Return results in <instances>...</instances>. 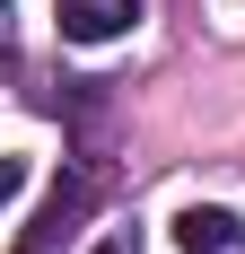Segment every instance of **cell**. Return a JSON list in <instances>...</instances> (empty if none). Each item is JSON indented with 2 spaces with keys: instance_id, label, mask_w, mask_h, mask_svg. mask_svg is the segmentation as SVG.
Returning <instances> with one entry per match:
<instances>
[{
  "instance_id": "2",
  "label": "cell",
  "mask_w": 245,
  "mask_h": 254,
  "mask_svg": "<svg viewBox=\"0 0 245 254\" xmlns=\"http://www.w3.org/2000/svg\"><path fill=\"white\" fill-rule=\"evenodd\" d=\"M53 18H61V44H114L140 26V0H61Z\"/></svg>"
},
{
  "instance_id": "4",
  "label": "cell",
  "mask_w": 245,
  "mask_h": 254,
  "mask_svg": "<svg viewBox=\"0 0 245 254\" xmlns=\"http://www.w3.org/2000/svg\"><path fill=\"white\" fill-rule=\"evenodd\" d=\"M18 184H26V158H0V210L18 202Z\"/></svg>"
},
{
  "instance_id": "3",
  "label": "cell",
  "mask_w": 245,
  "mask_h": 254,
  "mask_svg": "<svg viewBox=\"0 0 245 254\" xmlns=\"http://www.w3.org/2000/svg\"><path fill=\"white\" fill-rule=\"evenodd\" d=\"M175 246L184 254H245V219L219 210V202H193L184 219H175Z\"/></svg>"
},
{
  "instance_id": "5",
  "label": "cell",
  "mask_w": 245,
  "mask_h": 254,
  "mask_svg": "<svg viewBox=\"0 0 245 254\" xmlns=\"http://www.w3.org/2000/svg\"><path fill=\"white\" fill-rule=\"evenodd\" d=\"M97 254H149V246H140V228H131V219H122V228H114V237H105V246H97Z\"/></svg>"
},
{
  "instance_id": "1",
  "label": "cell",
  "mask_w": 245,
  "mask_h": 254,
  "mask_svg": "<svg viewBox=\"0 0 245 254\" xmlns=\"http://www.w3.org/2000/svg\"><path fill=\"white\" fill-rule=\"evenodd\" d=\"M88 202H97V167H88V158H79L70 176L53 184V202L35 210V228L18 237V254H53V246H61V237L79 228V219H88Z\"/></svg>"
},
{
  "instance_id": "6",
  "label": "cell",
  "mask_w": 245,
  "mask_h": 254,
  "mask_svg": "<svg viewBox=\"0 0 245 254\" xmlns=\"http://www.w3.org/2000/svg\"><path fill=\"white\" fill-rule=\"evenodd\" d=\"M18 44V9H9V0H0V53Z\"/></svg>"
}]
</instances>
